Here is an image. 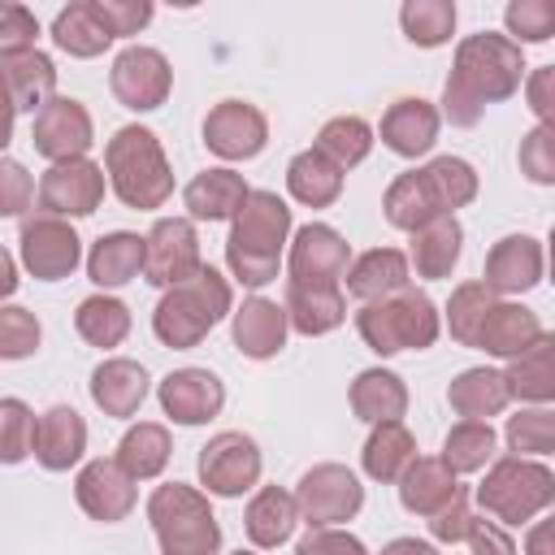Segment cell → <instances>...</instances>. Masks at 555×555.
Returning <instances> with one entry per match:
<instances>
[{"mask_svg": "<svg viewBox=\"0 0 555 555\" xmlns=\"http://www.w3.org/2000/svg\"><path fill=\"white\" fill-rule=\"evenodd\" d=\"M507 447L520 455H546L555 447V412L533 408V412H516L507 416Z\"/></svg>", "mask_w": 555, "mask_h": 555, "instance_id": "c3c4849f", "label": "cell"}, {"mask_svg": "<svg viewBox=\"0 0 555 555\" xmlns=\"http://www.w3.org/2000/svg\"><path fill=\"white\" fill-rule=\"evenodd\" d=\"M286 186H291V195H295L299 204H308V208H330V204L338 199V191H343V169L330 165L317 147H308V152H299V156L286 165Z\"/></svg>", "mask_w": 555, "mask_h": 555, "instance_id": "8d00e7d4", "label": "cell"}, {"mask_svg": "<svg viewBox=\"0 0 555 555\" xmlns=\"http://www.w3.org/2000/svg\"><path fill=\"white\" fill-rule=\"evenodd\" d=\"M35 182L17 160H0V217H17L22 208H30Z\"/></svg>", "mask_w": 555, "mask_h": 555, "instance_id": "11a10c76", "label": "cell"}, {"mask_svg": "<svg viewBox=\"0 0 555 555\" xmlns=\"http://www.w3.org/2000/svg\"><path fill=\"white\" fill-rule=\"evenodd\" d=\"M343 278H347V291L356 299L377 304V299H390L395 291L408 286V256L395 247H373V251L356 256Z\"/></svg>", "mask_w": 555, "mask_h": 555, "instance_id": "603a6c76", "label": "cell"}, {"mask_svg": "<svg viewBox=\"0 0 555 555\" xmlns=\"http://www.w3.org/2000/svg\"><path fill=\"white\" fill-rule=\"evenodd\" d=\"M525 78L520 43L507 35H468L455 48V69L442 87V113L451 126H477L481 108L494 100H507Z\"/></svg>", "mask_w": 555, "mask_h": 555, "instance_id": "6da1fadb", "label": "cell"}, {"mask_svg": "<svg viewBox=\"0 0 555 555\" xmlns=\"http://www.w3.org/2000/svg\"><path fill=\"white\" fill-rule=\"evenodd\" d=\"M282 312H286L291 330L317 338V334H330L347 321V299H343L338 286H299V282H291Z\"/></svg>", "mask_w": 555, "mask_h": 555, "instance_id": "7402d4cb", "label": "cell"}, {"mask_svg": "<svg viewBox=\"0 0 555 555\" xmlns=\"http://www.w3.org/2000/svg\"><path fill=\"white\" fill-rule=\"evenodd\" d=\"M230 312V286L217 269H199L182 286H169L152 312V330L165 347H195Z\"/></svg>", "mask_w": 555, "mask_h": 555, "instance_id": "277c9868", "label": "cell"}, {"mask_svg": "<svg viewBox=\"0 0 555 555\" xmlns=\"http://www.w3.org/2000/svg\"><path fill=\"white\" fill-rule=\"evenodd\" d=\"M382 555H438L429 542H416V538H395L390 546H382Z\"/></svg>", "mask_w": 555, "mask_h": 555, "instance_id": "be15d7a7", "label": "cell"}, {"mask_svg": "<svg viewBox=\"0 0 555 555\" xmlns=\"http://www.w3.org/2000/svg\"><path fill=\"white\" fill-rule=\"evenodd\" d=\"M143 238L130 234V230H117V234H104L91 256H87V278L95 286H126L130 278L143 273Z\"/></svg>", "mask_w": 555, "mask_h": 555, "instance_id": "d6a6232c", "label": "cell"}, {"mask_svg": "<svg viewBox=\"0 0 555 555\" xmlns=\"http://www.w3.org/2000/svg\"><path fill=\"white\" fill-rule=\"evenodd\" d=\"M143 278L152 286H182L186 278H195L204 269L199 260V238H195V225L186 217H160L152 225V234L143 238Z\"/></svg>", "mask_w": 555, "mask_h": 555, "instance_id": "9c48e42d", "label": "cell"}, {"mask_svg": "<svg viewBox=\"0 0 555 555\" xmlns=\"http://www.w3.org/2000/svg\"><path fill=\"white\" fill-rule=\"evenodd\" d=\"M199 481L208 486V494H221V499L251 490L260 481V447L238 429L208 438V447L199 451Z\"/></svg>", "mask_w": 555, "mask_h": 555, "instance_id": "30bf717a", "label": "cell"}, {"mask_svg": "<svg viewBox=\"0 0 555 555\" xmlns=\"http://www.w3.org/2000/svg\"><path fill=\"white\" fill-rule=\"evenodd\" d=\"M52 39H56V48L69 52V56H100V52L113 43V30H108V22L100 17L95 0H74V4H65V9L56 13Z\"/></svg>", "mask_w": 555, "mask_h": 555, "instance_id": "4dcf8cb0", "label": "cell"}, {"mask_svg": "<svg viewBox=\"0 0 555 555\" xmlns=\"http://www.w3.org/2000/svg\"><path fill=\"white\" fill-rule=\"evenodd\" d=\"M286 269H291V282H299V286H338V278L347 273L343 234L321 225V221L299 225L295 243H291V256H286Z\"/></svg>", "mask_w": 555, "mask_h": 555, "instance_id": "9a60e30c", "label": "cell"}, {"mask_svg": "<svg viewBox=\"0 0 555 555\" xmlns=\"http://www.w3.org/2000/svg\"><path fill=\"white\" fill-rule=\"evenodd\" d=\"M486 291L494 295H520L542 282V243L529 234H507L486 256Z\"/></svg>", "mask_w": 555, "mask_h": 555, "instance_id": "d6986e66", "label": "cell"}, {"mask_svg": "<svg viewBox=\"0 0 555 555\" xmlns=\"http://www.w3.org/2000/svg\"><path fill=\"white\" fill-rule=\"evenodd\" d=\"M238 555H251V551H238Z\"/></svg>", "mask_w": 555, "mask_h": 555, "instance_id": "03108f58", "label": "cell"}, {"mask_svg": "<svg viewBox=\"0 0 555 555\" xmlns=\"http://www.w3.org/2000/svg\"><path fill=\"white\" fill-rule=\"evenodd\" d=\"M464 230L455 217H434L421 230H412V264L421 278H447L460 260Z\"/></svg>", "mask_w": 555, "mask_h": 555, "instance_id": "e575fe53", "label": "cell"}, {"mask_svg": "<svg viewBox=\"0 0 555 555\" xmlns=\"http://www.w3.org/2000/svg\"><path fill=\"white\" fill-rule=\"evenodd\" d=\"M39 347V321L35 312L9 304L0 308V360H26Z\"/></svg>", "mask_w": 555, "mask_h": 555, "instance_id": "f907efd6", "label": "cell"}, {"mask_svg": "<svg viewBox=\"0 0 555 555\" xmlns=\"http://www.w3.org/2000/svg\"><path fill=\"white\" fill-rule=\"evenodd\" d=\"M520 169L533 182H555V130L538 126L520 139Z\"/></svg>", "mask_w": 555, "mask_h": 555, "instance_id": "f5cc1de1", "label": "cell"}, {"mask_svg": "<svg viewBox=\"0 0 555 555\" xmlns=\"http://www.w3.org/2000/svg\"><path fill=\"white\" fill-rule=\"evenodd\" d=\"M551 533H555V525H551V520H538L533 533H529V542H525V551H529V555H555Z\"/></svg>", "mask_w": 555, "mask_h": 555, "instance_id": "6125c7cd", "label": "cell"}, {"mask_svg": "<svg viewBox=\"0 0 555 555\" xmlns=\"http://www.w3.org/2000/svg\"><path fill=\"white\" fill-rule=\"evenodd\" d=\"M286 234H291V208L273 191H247V199L234 212V230L225 238V260L234 278L247 286L273 282Z\"/></svg>", "mask_w": 555, "mask_h": 555, "instance_id": "7a4b0ae2", "label": "cell"}, {"mask_svg": "<svg viewBox=\"0 0 555 555\" xmlns=\"http://www.w3.org/2000/svg\"><path fill=\"white\" fill-rule=\"evenodd\" d=\"M494 455V429L490 421H460L442 442V464L451 473H477Z\"/></svg>", "mask_w": 555, "mask_h": 555, "instance_id": "7bdbcfd3", "label": "cell"}, {"mask_svg": "<svg viewBox=\"0 0 555 555\" xmlns=\"http://www.w3.org/2000/svg\"><path fill=\"white\" fill-rule=\"evenodd\" d=\"M286 343V312L273 299H243V308L234 312V347L251 360H269L278 356Z\"/></svg>", "mask_w": 555, "mask_h": 555, "instance_id": "cb8c5ba5", "label": "cell"}, {"mask_svg": "<svg viewBox=\"0 0 555 555\" xmlns=\"http://www.w3.org/2000/svg\"><path fill=\"white\" fill-rule=\"evenodd\" d=\"M35 442V412L22 399H0V464H22Z\"/></svg>", "mask_w": 555, "mask_h": 555, "instance_id": "7dc6e473", "label": "cell"}, {"mask_svg": "<svg viewBox=\"0 0 555 555\" xmlns=\"http://www.w3.org/2000/svg\"><path fill=\"white\" fill-rule=\"evenodd\" d=\"M17 291V264H13V256L0 247V299H9Z\"/></svg>", "mask_w": 555, "mask_h": 555, "instance_id": "e7e4bbea", "label": "cell"}, {"mask_svg": "<svg viewBox=\"0 0 555 555\" xmlns=\"http://www.w3.org/2000/svg\"><path fill=\"white\" fill-rule=\"evenodd\" d=\"M503 382H507V395L546 403V399L555 395V338L542 330L520 356H512Z\"/></svg>", "mask_w": 555, "mask_h": 555, "instance_id": "f1b7e54d", "label": "cell"}, {"mask_svg": "<svg viewBox=\"0 0 555 555\" xmlns=\"http://www.w3.org/2000/svg\"><path fill=\"white\" fill-rule=\"evenodd\" d=\"M243 199H247V186H243V178L234 169H204L182 191L186 212L199 217V221H225V217L238 212Z\"/></svg>", "mask_w": 555, "mask_h": 555, "instance_id": "83f0119b", "label": "cell"}, {"mask_svg": "<svg viewBox=\"0 0 555 555\" xmlns=\"http://www.w3.org/2000/svg\"><path fill=\"white\" fill-rule=\"evenodd\" d=\"M30 143L39 156H48L52 165L61 160H82V152L91 147V117L78 100L69 95H52L39 113H35V130Z\"/></svg>", "mask_w": 555, "mask_h": 555, "instance_id": "5bb4252c", "label": "cell"}, {"mask_svg": "<svg viewBox=\"0 0 555 555\" xmlns=\"http://www.w3.org/2000/svg\"><path fill=\"white\" fill-rule=\"evenodd\" d=\"M364 507V486L356 481L351 468L343 464H317L299 477L295 490V512L312 525V529H334L343 520H351Z\"/></svg>", "mask_w": 555, "mask_h": 555, "instance_id": "ba28073f", "label": "cell"}, {"mask_svg": "<svg viewBox=\"0 0 555 555\" xmlns=\"http://www.w3.org/2000/svg\"><path fill=\"white\" fill-rule=\"evenodd\" d=\"M369 147H373V130H369L364 117H334V121H325L321 134H317V152H321L330 165H338V169L360 165V160L369 156Z\"/></svg>", "mask_w": 555, "mask_h": 555, "instance_id": "b9f144b4", "label": "cell"}, {"mask_svg": "<svg viewBox=\"0 0 555 555\" xmlns=\"http://www.w3.org/2000/svg\"><path fill=\"white\" fill-rule=\"evenodd\" d=\"M147 520L156 529V542L165 555H217L221 529L208 507V499L191 486H156L147 499Z\"/></svg>", "mask_w": 555, "mask_h": 555, "instance_id": "5b68a950", "label": "cell"}, {"mask_svg": "<svg viewBox=\"0 0 555 555\" xmlns=\"http://www.w3.org/2000/svg\"><path fill=\"white\" fill-rule=\"evenodd\" d=\"M169 434L165 425H152V421H139L134 429H126V438L117 442V464L134 477V481H147L156 477L165 464H169Z\"/></svg>", "mask_w": 555, "mask_h": 555, "instance_id": "ab89813d", "label": "cell"}, {"mask_svg": "<svg viewBox=\"0 0 555 555\" xmlns=\"http://www.w3.org/2000/svg\"><path fill=\"white\" fill-rule=\"evenodd\" d=\"M221 403H225V386L208 369H178L160 382V408L178 425H204L221 412Z\"/></svg>", "mask_w": 555, "mask_h": 555, "instance_id": "ac0fdd59", "label": "cell"}, {"mask_svg": "<svg viewBox=\"0 0 555 555\" xmlns=\"http://www.w3.org/2000/svg\"><path fill=\"white\" fill-rule=\"evenodd\" d=\"M494 308V291H486V282H464L455 286L451 304H447V325H451V338L464 343V347H477V330L486 321V312Z\"/></svg>", "mask_w": 555, "mask_h": 555, "instance_id": "bcb514c9", "label": "cell"}, {"mask_svg": "<svg viewBox=\"0 0 555 555\" xmlns=\"http://www.w3.org/2000/svg\"><path fill=\"white\" fill-rule=\"evenodd\" d=\"M35 35H39L35 13L26 4H17V0H0V56L35 48Z\"/></svg>", "mask_w": 555, "mask_h": 555, "instance_id": "816d5d0a", "label": "cell"}, {"mask_svg": "<svg viewBox=\"0 0 555 555\" xmlns=\"http://www.w3.org/2000/svg\"><path fill=\"white\" fill-rule=\"evenodd\" d=\"M74 325L91 347H117L130 334V308L113 295H91V299L78 304Z\"/></svg>", "mask_w": 555, "mask_h": 555, "instance_id": "60d3db41", "label": "cell"}, {"mask_svg": "<svg viewBox=\"0 0 555 555\" xmlns=\"http://www.w3.org/2000/svg\"><path fill=\"white\" fill-rule=\"evenodd\" d=\"M0 78H4L9 95H13V104L26 108V113H39L56 95V69L39 48L0 56Z\"/></svg>", "mask_w": 555, "mask_h": 555, "instance_id": "484cf974", "label": "cell"}, {"mask_svg": "<svg viewBox=\"0 0 555 555\" xmlns=\"http://www.w3.org/2000/svg\"><path fill=\"white\" fill-rule=\"evenodd\" d=\"M356 330L377 356H395L408 347L421 351V347H434V338H438V312H434V299L425 291L403 286L390 299L364 304L356 312Z\"/></svg>", "mask_w": 555, "mask_h": 555, "instance_id": "8992f818", "label": "cell"}, {"mask_svg": "<svg viewBox=\"0 0 555 555\" xmlns=\"http://www.w3.org/2000/svg\"><path fill=\"white\" fill-rule=\"evenodd\" d=\"M104 199V169L95 160H61L39 182V212L48 217H91Z\"/></svg>", "mask_w": 555, "mask_h": 555, "instance_id": "7c38bea8", "label": "cell"}, {"mask_svg": "<svg viewBox=\"0 0 555 555\" xmlns=\"http://www.w3.org/2000/svg\"><path fill=\"white\" fill-rule=\"evenodd\" d=\"M464 538H468L473 555H516V542L507 538V529L494 525V520H486V516L481 520H468Z\"/></svg>", "mask_w": 555, "mask_h": 555, "instance_id": "680465c9", "label": "cell"}, {"mask_svg": "<svg viewBox=\"0 0 555 555\" xmlns=\"http://www.w3.org/2000/svg\"><path fill=\"white\" fill-rule=\"evenodd\" d=\"M503 22H507V30H512L516 39H525V43H546V39L555 35V4H551V0H516V4H507Z\"/></svg>", "mask_w": 555, "mask_h": 555, "instance_id": "681fc988", "label": "cell"}, {"mask_svg": "<svg viewBox=\"0 0 555 555\" xmlns=\"http://www.w3.org/2000/svg\"><path fill=\"white\" fill-rule=\"evenodd\" d=\"M299 512H295V494H286L282 486H264L251 503H247V516H243V529L256 546H282L295 529Z\"/></svg>", "mask_w": 555, "mask_h": 555, "instance_id": "d590c367", "label": "cell"}, {"mask_svg": "<svg viewBox=\"0 0 555 555\" xmlns=\"http://www.w3.org/2000/svg\"><path fill=\"white\" fill-rule=\"evenodd\" d=\"M82 247H78V234L61 221V217H26L22 221V264L26 273H35L39 282H61L74 273Z\"/></svg>", "mask_w": 555, "mask_h": 555, "instance_id": "4fadbf2b", "label": "cell"}, {"mask_svg": "<svg viewBox=\"0 0 555 555\" xmlns=\"http://www.w3.org/2000/svg\"><path fill=\"white\" fill-rule=\"evenodd\" d=\"M455 490H460V486H455V473H451L442 460H421V455H416V460L403 468V477H399V503H403L412 516H434V512H442Z\"/></svg>", "mask_w": 555, "mask_h": 555, "instance_id": "4316f807", "label": "cell"}, {"mask_svg": "<svg viewBox=\"0 0 555 555\" xmlns=\"http://www.w3.org/2000/svg\"><path fill=\"white\" fill-rule=\"evenodd\" d=\"M425 182H429V191H434V199H438V208L451 217L455 208H464L473 195H477V173H473V165L468 160H460V156H438V160H429L425 169Z\"/></svg>", "mask_w": 555, "mask_h": 555, "instance_id": "f6af8a7d", "label": "cell"}, {"mask_svg": "<svg viewBox=\"0 0 555 555\" xmlns=\"http://www.w3.org/2000/svg\"><path fill=\"white\" fill-rule=\"evenodd\" d=\"M447 399H451V408L464 416V421H490V416H499L503 408H507V382H503V373H494V369H464L451 386H447Z\"/></svg>", "mask_w": 555, "mask_h": 555, "instance_id": "836d02e7", "label": "cell"}, {"mask_svg": "<svg viewBox=\"0 0 555 555\" xmlns=\"http://www.w3.org/2000/svg\"><path fill=\"white\" fill-rule=\"evenodd\" d=\"M104 169L126 208H160L173 195L169 160L147 126H121L104 147Z\"/></svg>", "mask_w": 555, "mask_h": 555, "instance_id": "3957f363", "label": "cell"}, {"mask_svg": "<svg viewBox=\"0 0 555 555\" xmlns=\"http://www.w3.org/2000/svg\"><path fill=\"white\" fill-rule=\"evenodd\" d=\"M74 494H78V507L91 516V520H126L130 507H134V477L117 464V460H91L78 481H74Z\"/></svg>", "mask_w": 555, "mask_h": 555, "instance_id": "e0dca14e", "label": "cell"}, {"mask_svg": "<svg viewBox=\"0 0 555 555\" xmlns=\"http://www.w3.org/2000/svg\"><path fill=\"white\" fill-rule=\"evenodd\" d=\"M542 334V325H538V317L529 312V308H520V304H499L494 299V308L486 312V321H481V330H477V347L481 351H490V356H520L533 338Z\"/></svg>", "mask_w": 555, "mask_h": 555, "instance_id": "1f68e13d", "label": "cell"}, {"mask_svg": "<svg viewBox=\"0 0 555 555\" xmlns=\"http://www.w3.org/2000/svg\"><path fill=\"white\" fill-rule=\"evenodd\" d=\"M468 520H473V516H468V494H464V490H455V494H451V503H447L442 512H434V516H429V533H434L438 542H460V538H464V529H468Z\"/></svg>", "mask_w": 555, "mask_h": 555, "instance_id": "6f0895ef", "label": "cell"}, {"mask_svg": "<svg viewBox=\"0 0 555 555\" xmlns=\"http://www.w3.org/2000/svg\"><path fill=\"white\" fill-rule=\"evenodd\" d=\"M295 555H369V551H364L360 538H351V533H343V529H312V533L295 546Z\"/></svg>", "mask_w": 555, "mask_h": 555, "instance_id": "9f6ffc18", "label": "cell"}, {"mask_svg": "<svg viewBox=\"0 0 555 555\" xmlns=\"http://www.w3.org/2000/svg\"><path fill=\"white\" fill-rule=\"evenodd\" d=\"M264 139H269V121H264V113L256 104L221 100L204 117V143L221 160H251L264 147Z\"/></svg>", "mask_w": 555, "mask_h": 555, "instance_id": "2e32d148", "label": "cell"}, {"mask_svg": "<svg viewBox=\"0 0 555 555\" xmlns=\"http://www.w3.org/2000/svg\"><path fill=\"white\" fill-rule=\"evenodd\" d=\"M95 9H100V17L108 22L113 39L139 35V30L152 22V4H147V0H95Z\"/></svg>", "mask_w": 555, "mask_h": 555, "instance_id": "db71d44e", "label": "cell"}, {"mask_svg": "<svg viewBox=\"0 0 555 555\" xmlns=\"http://www.w3.org/2000/svg\"><path fill=\"white\" fill-rule=\"evenodd\" d=\"M399 22L416 48H438L455 30V4L451 0H408L399 9Z\"/></svg>", "mask_w": 555, "mask_h": 555, "instance_id": "ee69618b", "label": "cell"}, {"mask_svg": "<svg viewBox=\"0 0 555 555\" xmlns=\"http://www.w3.org/2000/svg\"><path fill=\"white\" fill-rule=\"evenodd\" d=\"M13 117H17V104H13V95L0 78V147H9V139H13Z\"/></svg>", "mask_w": 555, "mask_h": 555, "instance_id": "94428289", "label": "cell"}, {"mask_svg": "<svg viewBox=\"0 0 555 555\" xmlns=\"http://www.w3.org/2000/svg\"><path fill=\"white\" fill-rule=\"evenodd\" d=\"M91 399L104 416H134L147 399V373L134 360H104L91 373Z\"/></svg>", "mask_w": 555, "mask_h": 555, "instance_id": "d4e9b609", "label": "cell"}, {"mask_svg": "<svg viewBox=\"0 0 555 555\" xmlns=\"http://www.w3.org/2000/svg\"><path fill=\"white\" fill-rule=\"evenodd\" d=\"M386 221L395 225V230H421L425 221H434V217H447L442 208H438V199H434V191H429V182H425V173L421 169H412V173H399L395 182H390V191H386Z\"/></svg>", "mask_w": 555, "mask_h": 555, "instance_id": "74e56055", "label": "cell"}, {"mask_svg": "<svg viewBox=\"0 0 555 555\" xmlns=\"http://www.w3.org/2000/svg\"><path fill=\"white\" fill-rule=\"evenodd\" d=\"M351 412L369 425H386V421H399L408 412V390H403V377L390 373V369H364L356 382H351Z\"/></svg>", "mask_w": 555, "mask_h": 555, "instance_id": "f546056e", "label": "cell"}, {"mask_svg": "<svg viewBox=\"0 0 555 555\" xmlns=\"http://www.w3.org/2000/svg\"><path fill=\"white\" fill-rule=\"evenodd\" d=\"M438 139V108L421 95H403L382 117V143L395 156H425Z\"/></svg>", "mask_w": 555, "mask_h": 555, "instance_id": "44dd1931", "label": "cell"}, {"mask_svg": "<svg viewBox=\"0 0 555 555\" xmlns=\"http://www.w3.org/2000/svg\"><path fill=\"white\" fill-rule=\"evenodd\" d=\"M169 82H173V69L165 61V52L156 48H126L117 61H113V74H108V87L117 95V104L134 108V113H147V108H160L165 95H169Z\"/></svg>", "mask_w": 555, "mask_h": 555, "instance_id": "8fae6325", "label": "cell"}, {"mask_svg": "<svg viewBox=\"0 0 555 555\" xmlns=\"http://www.w3.org/2000/svg\"><path fill=\"white\" fill-rule=\"evenodd\" d=\"M529 104H533V113L542 117V126L555 121V65L533 69V78H529Z\"/></svg>", "mask_w": 555, "mask_h": 555, "instance_id": "91938a15", "label": "cell"}, {"mask_svg": "<svg viewBox=\"0 0 555 555\" xmlns=\"http://www.w3.org/2000/svg\"><path fill=\"white\" fill-rule=\"evenodd\" d=\"M360 460H364V473H369L373 481H399L403 468L416 460V438H412L399 421L373 425V434H369Z\"/></svg>", "mask_w": 555, "mask_h": 555, "instance_id": "f35d334b", "label": "cell"}, {"mask_svg": "<svg viewBox=\"0 0 555 555\" xmlns=\"http://www.w3.org/2000/svg\"><path fill=\"white\" fill-rule=\"evenodd\" d=\"M30 451H35V460H39L48 473H65V468L78 464L82 451H87V421H82L74 408H65V403L48 408V412L35 421V442H30Z\"/></svg>", "mask_w": 555, "mask_h": 555, "instance_id": "ffe728a7", "label": "cell"}, {"mask_svg": "<svg viewBox=\"0 0 555 555\" xmlns=\"http://www.w3.org/2000/svg\"><path fill=\"white\" fill-rule=\"evenodd\" d=\"M555 499V477L546 464L525 460V455H507L499 460L486 481L477 486V503L486 516L503 520V525H525L538 512H546Z\"/></svg>", "mask_w": 555, "mask_h": 555, "instance_id": "52a82bcc", "label": "cell"}]
</instances>
